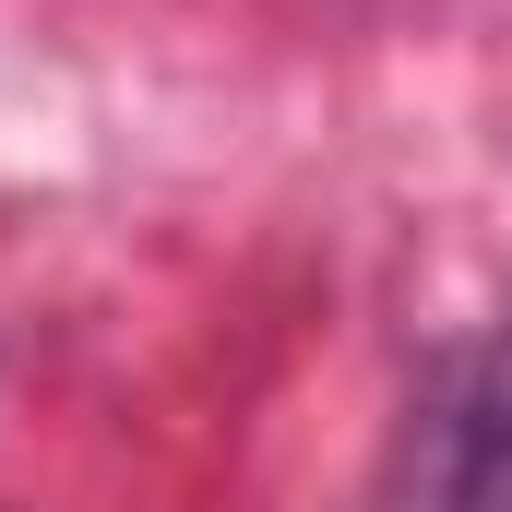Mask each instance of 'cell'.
<instances>
[{
	"instance_id": "obj_1",
	"label": "cell",
	"mask_w": 512,
	"mask_h": 512,
	"mask_svg": "<svg viewBox=\"0 0 512 512\" xmlns=\"http://www.w3.org/2000/svg\"><path fill=\"white\" fill-rule=\"evenodd\" d=\"M429 512H512V334L465 370L441 417V501Z\"/></svg>"
}]
</instances>
